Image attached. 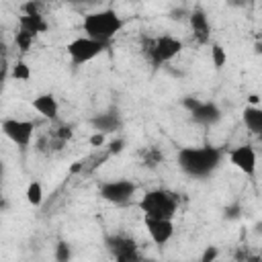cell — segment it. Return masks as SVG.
Instances as JSON below:
<instances>
[{
  "instance_id": "obj_1",
  "label": "cell",
  "mask_w": 262,
  "mask_h": 262,
  "mask_svg": "<svg viewBox=\"0 0 262 262\" xmlns=\"http://www.w3.org/2000/svg\"><path fill=\"white\" fill-rule=\"evenodd\" d=\"M180 170L190 178H207L221 164V151L213 145L182 147L176 156Z\"/></svg>"
},
{
  "instance_id": "obj_2",
  "label": "cell",
  "mask_w": 262,
  "mask_h": 262,
  "mask_svg": "<svg viewBox=\"0 0 262 262\" xmlns=\"http://www.w3.org/2000/svg\"><path fill=\"white\" fill-rule=\"evenodd\" d=\"M125 27V20L119 16L117 10L113 8H102L96 12H88L82 20V31L86 33V37L96 39L100 43H111V39L121 33V29Z\"/></svg>"
},
{
  "instance_id": "obj_3",
  "label": "cell",
  "mask_w": 262,
  "mask_h": 262,
  "mask_svg": "<svg viewBox=\"0 0 262 262\" xmlns=\"http://www.w3.org/2000/svg\"><path fill=\"white\" fill-rule=\"evenodd\" d=\"M139 211L145 217H158V219H174L176 211H178V196L170 190L164 188H154L147 190L139 203H137Z\"/></svg>"
},
{
  "instance_id": "obj_4",
  "label": "cell",
  "mask_w": 262,
  "mask_h": 262,
  "mask_svg": "<svg viewBox=\"0 0 262 262\" xmlns=\"http://www.w3.org/2000/svg\"><path fill=\"white\" fill-rule=\"evenodd\" d=\"M182 47H184V43L180 39H176L172 35H162V37H156L147 45L145 55L149 57V61H151L154 68H162L166 63H170L182 51Z\"/></svg>"
},
{
  "instance_id": "obj_5",
  "label": "cell",
  "mask_w": 262,
  "mask_h": 262,
  "mask_svg": "<svg viewBox=\"0 0 262 262\" xmlns=\"http://www.w3.org/2000/svg\"><path fill=\"white\" fill-rule=\"evenodd\" d=\"M108 45L106 43H100L96 39H90V37H76L72 39L68 45H66V53L70 57V61L74 66H84L88 61H92L94 57H98Z\"/></svg>"
},
{
  "instance_id": "obj_6",
  "label": "cell",
  "mask_w": 262,
  "mask_h": 262,
  "mask_svg": "<svg viewBox=\"0 0 262 262\" xmlns=\"http://www.w3.org/2000/svg\"><path fill=\"white\" fill-rule=\"evenodd\" d=\"M137 186L133 180L129 178H117V180H106L98 186V194L100 199H104L106 203L113 205H125L131 201V196L135 194Z\"/></svg>"
},
{
  "instance_id": "obj_7",
  "label": "cell",
  "mask_w": 262,
  "mask_h": 262,
  "mask_svg": "<svg viewBox=\"0 0 262 262\" xmlns=\"http://www.w3.org/2000/svg\"><path fill=\"white\" fill-rule=\"evenodd\" d=\"M0 131L18 147H27L33 139L35 133V123L25 121V119H16V117H6L0 121Z\"/></svg>"
},
{
  "instance_id": "obj_8",
  "label": "cell",
  "mask_w": 262,
  "mask_h": 262,
  "mask_svg": "<svg viewBox=\"0 0 262 262\" xmlns=\"http://www.w3.org/2000/svg\"><path fill=\"white\" fill-rule=\"evenodd\" d=\"M106 250L108 254L117 260V262H135L139 260V252H137V242L131 235H123V233H115V235H106L104 237Z\"/></svg>"
},
{
  "instance_id": "obj_9",
  "label": "cell",
  "mask_w": 262,
  "mask_h": 262,
  "mask_svg": "<svg viewBox=\"0 0 262 262\" xmlns=\"http://www.w3.org/2000/svg\"><path fill=\"white\" fill-rule=\"evenodd\" d=\"M229 162L239 172H244L246 176H254L256 174V149L252 145H248V143L233 147L229 151Z\"/></svg>"
},
{
  "instance_id": "obj_10",
  "label": "cell",
  "mask_w": 262,
  "mask_h": 262,
  "mask_svg": "<svg viewBox=\"0 0 262 262\" xmlns=\"http://www.w3.org/2000/svg\"><path fill=\"white\" fill-rule=\"evenodd\" d=\"M145 229L147 235L156 246H166L174 235V223L172 219H158V217H145Z\"/></svg>"
},
{
  "instance_id": "obj_11",
  "label": "cell",
  "mask_w": 262,
  "mask_h": 262,
  "mask_svg": "<svg viewBox=\"0 0 262 262\" xmlns=\"http://www.w3.org/2000/svg\"><path fill=\"white\" fill-rule=\"evenodd\" d=\"M221 117H223V113H221L219 104L213 100H199V104L190 111V119L199 125H205V127L217 125L221 121Z\"/></svg>"
},
{
  "instance_id": "obj_12",
  "label": "cell",
  "mask_w": 262,
  "mask_h": 262,
  "mask_svg": "<svg viewBox=\"0 0 262 262\" xmlns=\"http://www.w3.org/2000/svg\"><path fill=\"white\" fill-rule=\"evenodd\" d=\"M188 25H190V31L194 35V39L205 45L209 43L211 39V23H209V16L203 8H194L190 14H188Z\"/></svg>"
},
{
  "instance_id": "obj_13",
  "label": "cell",
  "mask_w": 262,
  "mask_h": 262,
  "mask_svg": "<svg viewBox=\"0 0 262 262\" xmlns=\"http://www.w3.org/2000/svg\"><path fill=\"white\" fill-rule=\"evenodd\" d=\"M90 125H92L94 131L106 135V133H115V131H119L121 125H123V121H121V115H119L117 111H106V113H98V115H94V117L90 119Z\"/></svg>"
},
{
  "instance_id": "obj_14",
  "label": "cell",
  "mask_w": 262,
  "mask_h": 262,
  "mask_svg": "<svg viewBox=\"0 0 262 262\" xmlns=\"http://www.w3.org/2000/svg\"><path fill=\"white\" fill-rule=\"evenodd\" d=\"M33 108L41 115V117H45V119H57V113H59V102H57V98L51 94V92H45V94H39V96H35L33 98Z\"/></svg>"
},
{
  "instance_id": "obj_15",
  "label": "cell",
  "mask_w": 262,
  "mask_h": 262,
  "mask_svg": "<svg viewBox=\"0 0 262 262\" xmlns=\"http://www.w3.org/2000/svg\"><path fill=\"white\" fill-rule=\"evenodd\" d=\"M47 29H49V25H47V20L43 18L41 12L18 16V31H25V33L37 37V35H41V33H47Z\"/></svg>"
},
{
  "instance_id": "obj_16",
  "label": "cell",
  "mask_w": 262,
  "mask_h": 262,
  "mask_svg": "<svg viewBox=\"0 0 262 262\" xmlns=\"http://www.w3.org/2000/svg\"><path fill=\"white\" fill-rule=\"evenodd\" d=\"M242 119H244V125L248 127L250 133L254 135H260L262 133V108L260 106H246L244 113H242Z\"/></svg>"
},
{
  "instance_id": "obj_17",
  "label": "cell",
  "mask_w": 262,
  "mask_h": 262,
  "mask_svg": "<svg viewBox=\"0 0 262 262\" xmlns=\"http://www.w3.org/2000/svg\"><path fill=\"white\" fill-rule=\"evenodd\" d=\"M25 196H27V203L29 205L41 207V203H43V186H41V182L39 180H31L29 186H27Z\"/></svg>"
},
{
  "instance_id": "obj_18",
  "label": "cell",
  "mask_w": 262,
  "mask_h": 262,
  "mask_svg": "<svg viewBox=\"0 0 262 262\" xmlns=\"http://www.w3.org/2000/svg\"><path fill=\"white\" fill-rule=\"evenodd\" d=\"M211 59H213L215 70H221V68L225 66V61H227V53H225V49H223L219 43H213V47H211Z\"/></svg>"
},
{
  "instance_id": "obj_19",
  "label": "cell",
  "mask_w": 262,
  "mask_h": 262,
  "mask_svg": "<svg viewBox=\"0 0 262 262\" xmlns=\"http://www.w3.org/2000/svg\"><path fill=\"white\" fill-rule=\"evenodd\" d=\"M10 76H12L14 80H18V82H27V80L31 78V68H29L25 61H16V63L12 66Z\"/></svg>"
},
{
  "instance_id": "obj_20",
  "label": "cell",
  "mask_w": 262,
  "mask_h": 262,
  "mask_svg": "<svg viewBox=\"0 0 262 262\" xmlns=\"http://www.w3.org/2000/svg\"><path fill=\"white\" fill-rule=\"evenodd\" d=\"M33 41H35V37L29 35V33H25V31H16V35H14V43H16V47L20 51H29V47L33 45Z\"/></svg>"
},
{
  "instance_id": "obj_21",
  "label": "cell",
  "mask_w": 262,
  "mask_h": 262,
  "mask_svg": "<svg viewBox=\"0 0 262 262\" xmlns=\"http://www.w3.org/2000/svg\"><path fill=\"white\" fill-rule=\"evenodd\" d=\"M72 258V246L68 242H59L55 246V260L57 262H68Z\"/></svg>"
},
{
  "instance_id": "obj_22",
  "label": "cell",
  "mask_w": 262,
  "mask_h": 262,
  "mask_svg": "<svg viewBox=\"0 0 262 262\" xmlns=\"http://www.w3.org/2000/svg\"><path fill=\"white\" fill-rule=\"evenodd\" d=\"M145 166H149V168H156L160 162H162V154H160V149H156V147H149L147 151H145Z\"/></svg>"
},
{
  "instance_id": "obj_23",
  "label": "cell",
  "mask_w": 262,
  "mask_h": 262,
  "mask_svg": "<svg viewBox=\"0 0 262 262\" xmlns=\"http://www.w3.org/2000/svg\"><path fill=\"white\" fill-rule=\"evenodd\" d=\"M217 258H219V248L217 246H207L203 256H201V262H213Z\"/></svg>"
},
{
  "instance_id": "obj_24",
  "label": "cell",
  "mask_w": 262,
  "mask_h": 262,
  "mask_svg": "<svg viewBox=\"0 0 262 262\" xmlns=\"http://www.w3.org/2000/svg\"><path fill=\"white\" fill-rule=\"evenodd\" d=\"M39 6H41L39 0H29L23 4V10H25V14H35V12H39Z\"/></svg>"
},
{
  "instance_id": "obj_25",
  "label": "cell",
  "mask_w": 262,
  "mask_h": 262,
  "mask_svg": "<svg viewBox=\"0 0 262 262\" xmlns=\"http://www.w3.org/2000/svg\"><path fill=\"white\" fill-rule=\"evenodd\" d=\"M239 205L237 203H233V205H229L227 209H225V219H237L239 217Z\"/></svg>"
},
{
  "instance_id": "obj_26",
  "label": "cell",
  "mask_w": 262,
  "mask_h": 262,
  "mask_svg": "<svg viewBox=\"0 0 262 262\" xmlns=\"http://www.w3.org/2000/svg\"><path fill=\"white\" fill-rule=\"evenodd\" d=\"M88 141H90V145H92V147H100V145L104 143V133L94 131V133L90 135V139H88Z\"/></svg>"
},
{
  "instance_id": "obj_27",
  "label": "cell",
  "mask_w": 262,
  "mask_h": 262,
  "mask_svg": "<svg viewBox=\"0 0 262 262\" xmlns=\"http://www.w3.org/2000/svg\"><path fill=\"white\" fill-rule=\"evenodd\" d=\"M196 104H199V98H194V96H186V98H182V106H184L188 113H190Z\"/></svg>"
},
{
  "instance_id": "obj_28",
  "label": "cell",
  "mask_w": 262,
  "mask_h": 262,
  "mask_svg": "<svg viewBox=\"0 0 262 262\" xmlns=\"http://www.w3.org/2000/svg\"><path fill=\"white\" fill-rule=\"evenodd\" d=\"M225 4L229 8H244L248 4V0H225Z\"/></svg>"
},
{
  "instance_id": "obj_29",
  "label": "cell",
  "mask_w": 262,
  "mask_h": 262,
  "mask_svg": "<svg viewBox=\"0 0 262 262\" xmlns=\"http://www.w3.org/2000/svg\"><path fill=\"white\" fill-rule=\"evenodd\" d=\"M57 137H59V139H70V137H72V129H70V127H61V129L57 131Z\"/></svg>"
},
{
  "instance_id": "obj_30",
  "label": "cell",
  "mask_w": 262,
  "mask_h": 262,
  "mask_svg": "<svg viewBox=\"0 0 262 262\" xmlns=\"http://www.w3.org/2000/svg\"><path fill=\"white\" fill-rule=\"evenodd\" d=\"M121 145H123V141H121V139H117V141H113V143H111V151H113V154H117V151H121Z\"/></svg>"
},
{
  "instance_id": "obj_31",
  "label": "cell",
  "mask_w": 262,
  "mask_h": 262,
  "mask_svg": "<svg viewBox=\"0 0 262 262\" xmlns=\"http://www.w3.org/2000/svg\"><path fill=\"white\" fill-rule=\"evenodd\" d=\"M258 100H260V98H258V94H252V96H250V104L258 106Z\"/></svg>"
},
{
  "instance_id": "obj_32",
  "label": "cell",
  "mask_w": 262,
  "mask_h": 262,
  "mask_svg": "<svg viewBox=\"0 0 262 262\" xmlns=\"http://www.w3.org/2000/svg\"><path fill=\"white\" fill-rule=\"evenodd\" d=\"M66 2H70V4H78V2H86V0H66Z\"/></svg>"
},
{
  "instance_id": "obj_33",
  "label": "cell",
  "mask_w": 262,
  "mask_h": 262,
  "mask_svg": "<svg viewBox=\"0 0 262 262\" xmlns=\"http://www.w3.org/2000/svg\"><path fill=\"white\" fill-rule=\"evenodd\" d=\"M2 170H4V168H2V162H0V176H2Z\"/></svg>"
}]
</instances>
